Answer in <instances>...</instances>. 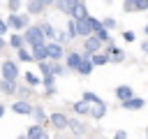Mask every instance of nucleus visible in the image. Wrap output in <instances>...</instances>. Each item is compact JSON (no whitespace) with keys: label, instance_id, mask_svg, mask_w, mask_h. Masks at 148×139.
<instances>
[{"label":"nucleus","instance_id":"nucleus-1","mask_svg":"<svg viewBox=\"0 0 148 139\" xmlns=\"http://www.w3.org/2000/svg\"><path fill=\"white\" fill-rule=\"evenodd\" d=\"M23 39H25L30 46H32V44H44V42H46V37H44V32H42L39 25H30V28L25 30V37H23Z\"/></svg>","mask_w":148,"mask_h":139},{"label":"nucleus","instance_id":"nucleus-2","mask_svg":"<svg viewBox=\"0 0 148 139\" xmlns=\"http://www.w3.org/2000/svg\"><path fill=\"white\" fill-rule=\"evenodd\" d=\"M102 49V39L92 32V35H88L86 37V42H83V56H92V53H97Z\"/></svg>","mask_w":148,"mask_h":139},{"label":"nucleus","instance_id":"nucleus-3","mask_svg":"<svg viewBox=\"0 0 148 139\" xmlns=\"http://www.w3.org/2000/svg\"><path fill=\"white\" fill-rule=\"evenodd\" d=\"M0 70H2V79H9V81H14V79L18 76V67H16V63H14V60H5Z\"/></svg>","mask_w":148,"mask_h":139},{"label":"nucleus","instance_id":"nucleus-4","mask_svg":"<svg viewBox=\"0 0 148 139\" xmlns=\"http://www.w3.org/2000/svg\"><path fill=\"white\" fill-rule=\"evenodd\" d=\"M120 104H123V109H127V111H139V109H143V107H146V100H143V97L132 95L130 100H125V102H120Z\"/></svg>","mask_w":148,"mask_h":139},{"label":"nucleus","instance_id":"nucleus-5","mask_svg":"<svg viewBox=\"0 0 148 139\" xmlns=\"http://www.w3.org/2000/svg\"><path fill=\"white\" fill-rule=\"evenodd\" d=\"M104 114H106V104H104V100H97V102H90V111H88V116H92V118H104Z\"/></svg>","mask_w":148,"mask_h":139},{"label":"nucleus","instance_id":"nucleus-6","mask_svg":"<svg viewBox=\"0 0 148 139\" xmlns=\"http://www.w3.org/2000/svg\"><path fill=\"white\" fill-rule=\"evenodd\" d=\"M46 53H49L51 60H60L65 51H62V44H60V42H49V44H46Z\"/></svg>","mask_w":148,"mask_h":139},{"label":"nucleus","instance_id":"nucleus-7","mask_svg":"<svg viewBox=\"0 0 148 139\" xmlns=\"http://www.w3.org/2000/svg\"><path fill=\"white\" fill-rule=\"evenodd\" d=\"M76 32H79L81 37L92 35V25H90V19H88V16H86V19H76Z\"/></svg>","mask_w":148,"mask_h":139},{"label":"nucleus","instance_id":"nucleus-8","mask_svg":"<svg viewBox=\"0 0 148 139\" xmlns=\"http://www.w3.org/2000/svg\"><path fill=\"white\" fill-rule=\"evenodd\" d=\"M49 120H51V125H53L56 130H65V127L69 125V118H67L65 114H51Z\"/></svg>","mask_w":148,"mask_h":139},{"label":"nucleus","instance_id":"nucleus-9","mask_svg":"<svg viewBox=\"0 0 148 139\" xmlns=\"http://www.w3.org/2000/svg\"><path fill=\"white\" fill-rule=\"evenodd\" d=\"M72 19H86L88 16V7H86V2L83 0H76L74 2V7H72V14H69Z\"/></svg>","mask_w":148,"mask_h":139},{"label":"nucleus","instance_id":"nucleus-10","mask_svg":"<svg viewBox=\"0 0 148 139\" xmlns=\"http://www.w3.org/2000/svg\"><path fill=\"white\" fill-rule=\"evenodd\" d=\"M25 25H28V16H16V14H12L9 21H7V28H14V30H21V28H25Z\"/></svg>","mask_w":148,"mask_h":139},{"label":"nucleus","instance_id":"nucleus-11","mask_svg":"<svg viewBox=\"0 0 148 139\" xmlns=\"http://www.w3.org/2000/svg\"><path fill=\"white\" fill-rule=\"evenodd\" d=\"M92 67H95V65H92L90 56H83V58H81V63H79V67H76V72H79V74H83V76H88V74L92 72Z\"/></svg>","mask_w":148,"mask_h":139},{"label":"nucleus","instance_id":"nucleus-12","mask_svg":"<svg viewBox=\"0 0 148 139\" xmlns=\"http://www.w3.org/2000/svg\"><path fill=\"white\" fill-rule=\"evenodd\" d=\"M32 58L35 60H46L49 53H46V42L44 44H32Z\"/></svg>","mask_w":148,"mask_h":139},{"label":"nucleus","instance_id":"nucleus-13","mask_svg":"<svg viewBox=\"0 0 148 139\" xmlns=\"http://www.w3.org/2000/svg\"><path fill=\"white\" fill-rule=\"evenodd\" d=\"M28 139H49V134H46L44 127L37 123V125H32V127L28 130Z\"/></svg>","mask_w":148,"mask_h":139},{"label":"nucleus","instance_id":"nucleus-14","mask_svg":"<svg viewBox=\"0 0 148 139\" xmlns=\"http://www.w3.org/2000/svg\"><path fill=\"white\" fill-rule=\"evenodd\" d=\"M109 58H111V63H123L125 60V53H123V49L109 44Z\"/></svg>","mask_w":148,"mask_h":139},{"label":"nucleus","instance_id":"nucleus-15","mask_svg":"<svg viewBox=\"0 0 148 139\" xmlns=\"http://www.w3.org/2000/svg\"><path fill=\"white\" fill-rule=\"evenodd\" d=\"M134 95V90H132V86H118L116 88V97L120 100V102H125V100H130Z\"/></svg>","mask_w":148,"mask_h":139},{"label":"nucleus","instance_id":"nucleus-16","mask_svg":"<svg viewBox=\"0 0 148 139\" xmlns=\"http://www.w3.org/2000/svg\"><path fill=\"white\" fill-rule=\"evenodd\" d=\"M90 60H92V65H97V67H99V65H106V63H111L109 53H99V51H97V53H92V56H90Z\"/></svg>","mask_w":148,"mask_h":139},{"label":"nucleus","instance_id":"nucleus-17","mask_svg":"<svg viewBox=\"0 0 148 139\" xmlns=\"http://www.w3.org/2000/svg\"><path fill=\"white\" fill-rule=\"evenodd\" d=\"M81 53H76V51H72V53H67V67L69 70H76L79 67V63H81Z\"/></svg>","mask_w":148,"mask_h":139},{"label":"nucleus","instance_id":"nucleus-18","mask_svg":"<svg viewBox=\"0 0 148 139\" xmlns=\"http://www.w3.org/2000/svg\"><path fill=\"white\" fill-rule=\"evenodd\" d=\"M53 5H56L62 14H72V7H74L72 0H53Z\"/></svg>","mask_w":148,"mask_h":139},{"label":"nucleus","instance_id":"nucleus-19","mask_svg":"<svg viewBox=\"0 0 148 139\" xmlns=\"http://www.w3.org/2000/svg\"><path fill=\"white\" fill-rule=\"evenodd\" d=\"M12 109H14L16 114H32V107H30L28 102H23V100H21V102H14Z\"/></svg>","mask_w":148,"mask_h":139},{"label":"nucleus","instance_id":"nucleus-20","mask_svg":"<svg viewBox=\"0 0 148 139\" xmlns=\"http://www.w3.org/2000/svg\"><path fill=\"white\" fill-rule=\"evenodd\" d=\"M74 111H76L79 116H86V114L90 111V102H86V100H81V102H76V104H74Z\"/></svg>","mask_w":148,"mask_h":139},{"label":"nucleus","instance_id":"nucleus-21","mask_svg":"<svg viewBox=\"0 0 148 139\" xmlns=\"http://www.w3.org/2000/svg\"><path fill=\"white\" fill-rule=\"evenodd\" d=\"M39 28H42V32H44L46 39H56V30H53L51 23H39Z\"/></svg>","mask_w":148,"mask_h":139},{"label":"nucleus","instance_id":"nucleus-22","mask_svg":"<svg viewBox=\"0 0 148 139\" xmlns=\"http://www.w3.org/2000/svg\"><path fill=\"white\" fill-rule=\"evenodd\" d=\"M42 9H44L42 0H30V2H28V12H30V14H39Z\"/></svg>","mask_w":148,"mask_h":139},{"label":"nucleus","instance_id":"nucleus-23","mask_svg":"<svg viewBox=\"0 0 148 139\" xmlns=\"http://www.w3.org/2000/svg\"><path fill=\"white\" fill-rule=\"evenodd\" d=\"M67 35H69V39L79 35V32H76V19H69V21H67Z\"/></svg>","mask_w":148,"mask_h":139},{"label":"nucleus","instance_id":"nucleus-24","mask_svg":"<svg viewBox=\"0 0 148 139\" xmlns=\"http://www.w3.org/2000/svg\"><path fill=\"white\" fill-rule=\"evenodd\" d=\"M32 116H35V120H37L39 125H42V123L46 120V114H44V109H42V107H37V109H32Z\"/></svg>","mask_w":148,"mask_h":139},{"label":"nucleus","instance_id":"nucleus-25","mask_svg":"<svg viewBox=\"0 0 148 139\" xmlns=\"http://www.w3.org/2000/svg\"><path fill=\"white\" fill-rule=\"evenodd\" d=\"M95 35H97V37H99V39H102L104 44H109V39H111V37H109V30H106L104 25H102L99 30H95Z\"/></svg>","mask_w":148,"mask_h":139},{"label":"nucleus","instance_id":"nucleus-26","mask_svg":"<svg viewBox=\"0 0 148 139\" xmlns=\"http://www.w3.org/2000/svg\"><path fill=\"white\" fill-rule=\"evenodd\" d=\"M102 25H104L106 30H113L118 23H116V19H113V16H106V19H102Z\"/></svg>","mask_w":148,"mask_h":139},{"label":"nucleus","instance_id":"nucleus-27","mask_svg":"<svg viewBox=\"0 0 148 139\" xmlns=\"http://www.w3.org/2000/svg\"><path fill=\"white\" fill-rule=\"evenodd\" d=\"M16 51H18V58H21L23 63H30V60H35V58H32V53H28L23 46H21V49H16Z\"/></svg>","mask_w":148,"mask_h":139},{"label":"nucleus","instance_id":"nucleus-28","mask_svg":"<svg viewBox=\"0 0 148 139\" xmlns=\"http://www.w3.org/2000/svg\"><path fill=\"white\" fill-rule=\"evenodd\" d=\"M0 88L5 90V93H14V81H9V79H5V81H0Z\"/></svg>","mask_w":148,"mask_h":139},{"label":"nucleus","instance_id":"nucleus-29","mask_svg":"<svg viewBox=\"0 0 148 139\" xmlns=\"http://www.w3.org/2000/svg\"><path fill=\"white\" fill-rule=\"evenodd\" d=\"M23 42H25V39H23V37H21V35H14V37H12V39H9V44H12V46H14V49H21V46H23Z\"/></svg>","mask_w":148,"mask_h":139},{"label":"nucleus","instance_id":"nucleus-30","mask_svg":"<svg viewBox=\"0 0 148 139\" xmlns=\"http://www.w3.org/2000/svg\"><path fill=\"white\" fill-rule=\"evenodd\" d=\"M67 127H72V130H76V132H79V134H81V132H83V125H81V123H79V120H76V118H69V125H67Z\"/></svg>","mask_w":148,"mask_h":139},{"label":"nucleus","instance_id":"nucleus-31","mask_svg":"<svg viewBox=\"0 0 148 139\" xmlns=\"http://www.w3.org/2000/svg\"><path fill=\"white\" fill-rule=\"evenodd\" d=\"M83 100H86V102H97V100H102V97L95 95V93H90V90H86V93H83Z\"/></svg>","mask_w":148,"mask_h":139},{"label":"nucleus","instance_id":"nucleus-32","mask_svg":"<svg viewBox=\"0 0 148 139\" xmlns=\"http://www.w3.org/2000/svg\"><path fill=\"white\" fill-rule=\"evenodd\" d=\"M25 81H28L30 86H37V83H39V79H37L32 72H25Z\"/></svg>","mask_w":148,"mask_h":139},{"label":"nucleus","instance_id":"nucleus-33","mask_svg":"<svg viewBox=\"0 0 148 139\" xmlns=\"http://www.w3.org/2000/svg\"><path fill=\"white\" fill-rule=\"evenodd\" d=\"M125 12H136V0H125Z\"/></svg>","mask_w":148,"mask_h":139},{"label":"nucleus","instance_id":"nucleus-34","mask_svg":"<svg viewBox=\"0 0 148 139\" xmlns=\"http://www.w3.org/2000/svg\"><path fill=\"white\" fill-rule=\"evenodd\" d=\"M123 39H125V42H134V39H136V35H134L132 30H125V32H123Z\"/></svg>","mask_w":148,"mask_h":139},{"label":"nucleus","instance_id":"nucleus-35","mask_svg":"<svg viewBox=\"0 0 148 139\" xmlns=\"http://www.w3.org/2000/svg\"><path fill=\"white\" fill-rule=\"evenodd\" d=\"M148 9V0H136V12H146Z\"/></svg>","mask_w":148,"mask_h":139},{"label":"nucleus","instance_id":"nucleus-36","mask_svg":"<svg viewBox=\"0 0 148 139\" xmlns=\"http://www.w3.org/2000/svg\"><path fill=\"white\" fill-rule=\"evenodd\" d=\"M18 7H21V2H18V0H9V9H12V12H16Z\"/></svg>","mask_w":148,"mask_h":139},{"label":"nucleus","instance_id":"nucleus-37","mask_svg":"<svg viewBox=\"0 0 148 139\" xmlns=\"http://www.w3.org/2000/svg\"><path fill=\"white\" fill-rule=\"evenodd\" d=\"M113 139H127V132H125V130H118V132L113 134Z\"/></svg>","mask_w":148,"mask_h":139},{"label":"nucleus","instance_id":"nucleus-38","mask_svg":"<svg viewBox=\"0 0 148 139\" xmlns=\"http://www.w3.org/2000/svg\"><path fill=\"white\" fill-rule=\"evenodd\" d=\"M141 51L148 56V39H143V42H141Z\"/></svg>","mask_w":148,"mask_h":139},{"label":"nucleus","instance_id":"nucleus-39","mask_svg":"<svg viewBox=\"0 0 148 139\" xmlns=\"http://www.w3.org/2000/svg\"><path fill=\"white\" fill-rule=\"evenodd\" d=\"M5 32H7V23H5V21H0V35H5Z\"/></svg>","mask_w":148,"mask_h":139},{"label":"nucleus","instance_id":"nucleus-40","mask_svg":"<svg viewBox=\"0 0 148 139\" xmlns=\"http://www.w3.org/2000/svg\"><path fill=\"white\" fill-rule=\"evenodd\" d=\"M42 5L46 7V5H53V0H42Z\"/></svg>","mask_w":148,"mask_h":139},{"label":"nucleus","instance_id":"nucleus-41","mask_svg":"<svg viewBox=\"0 0 148 139\" xmlns=\"http://www.w3.org/2000/svg\"><path fill=\"white\" fill-rule=\"evenodd\" d=\"M2 114H5V107H2V104H0V118H2Z\"/></svg>","mask_w":148,"mask_h":139},{"label":"nucleus","instance_id":"nucleus-42","mask_svg":"<svg viewBox=\"0 0 148 139\" xmlns=\"http://www.w3.org/2000/svg\"><path fill=\"white\" fill-rule=\"evenodd\" d=\"M143 32H146V35H148V23H146V25H143Z\"/></svg>","mask_w":148,"mask_h":139},{"label":"nucleus","instance_id":"nucleus-43","mask_svg":"<svg viewBox=\"0 0 148 139\" xmlns=\"http://www.w3.org/2000/svg\"><path fill=\"white\" fill-rule=\"evenodd\" d=\"M2 46H5V42H2V35H0V49H2Z\"/></svg>","mask_w":148,"mask_h":139},{"label":"nucleus","instance_id":"nucleus-44","mask_svg":"<svg viewBox=\"0 0 148 139\" xmlns=\"http://www.w3.org/2000/svg\"><path fill=\"white\" fill-rule=\"evenodd\" d=\"M146 139H148V130H146Z\"/></svg>","mask_w":148,"mask_h":139}]
</instances>
